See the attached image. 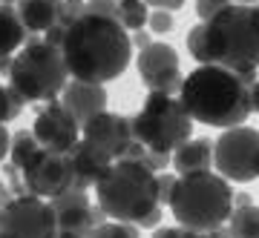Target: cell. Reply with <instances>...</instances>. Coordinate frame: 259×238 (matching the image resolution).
I'll return each instance as SVG.
<instances>
[{
    "instance_id": "f546056e",
    "label": "cell",
    "mask_w": 259,
    "mask_h": 238,
    "mask_svg": "<svg viewBox=\"0 0 259 238\" xmlns=\"http://www.w3.org/2000/svg\"><path fill=\"white\" fill-rule=\"evenodd\" d=\"M161 218H164V210H161V204H158L156 210H150L147 215L139 221V227H141V229H156L158 224H161Z\"/></svg>"
},
{
    "instance_id": "d6986e66",
    "label": "cell",
    "mask_w": 259,
    "mask_h": 238,
    "mask_svg": "<svg viewBox=\"0 0 259 238\" xmlns=\"http://www.w3.org/2000/svg\"><path fill=\"white\" fill-rule=\"evenodd\" d=\"M72 164H75V175H78V187H81V190H90V187H95L98 178L107 172L110 161H104L101 155H95L93 149L81 141V144L72 149Z\"/></svg>"
},
{
    "instance_id": "cb8c5ba5",
    "label": "cell",
    "mask_w": 259,
    "mask_h": 238,
    "mask_svg": "<svg viewBox=\"0 0 259 238\" xmlns=\"http://www.w3.org/2000/svg\"><path fill=\"white\" fill-rule=\"evenodd\" d=\"M187 52L193 55V61L207 64V37H204V20L199 26H193L187 32Z\"/></svg>"
},
{
    "instance_id": "4316f807",
    "label": "cell",
    "mask_w": 259,
    "mask_h": 238,
    "mask_svg": "<svg viewBox=\"0 0 259 238\" xmlns=\"http://www.w3.org/2000/svg\"><path fill=\"white\" fill-rule=\"evenodd\" d=\"M233 0H196V15H199V20H207L213 18V15H219V12L225 9V6H231Z\"/></svg>"
},
{
    "instance_id": "8d00e7d4",
    "label": "cell",
    "mask_w": 259,
    "mask_h": 238,
    "mask_svg": "<svg viewBox=\"0 0 259 238\" xmlns=\"http://www.w3.org/2000/svg\"><path fill=\"white\" fill-rule=\"evenodd\" d=\"M0 3H18V0H0Z\"/></svg>"
},
{
    "instance_id": "44dd1931",
    "label": "cell",
    "mask_w": 259,
    "mask_h": 238,
    "mask_svg": "<svg viewBox=\"0 0 259 238\" xmlns=\"http://www.w3.org/2000/svg\"><path fill=\"white\" fill-rule=\"evenodd\" d=\"M40 152V141L35 138L32 129H20L12 135V149H9V161L15 169H23V166L32 161V158Z\"/></svg>"
},
{
    "instance_id": "1f68e13d",
    "label": "cell",
    "mask_w": 259,
    "mask_h": 238,
    "mask_svg": "<svg viewBox=\"0 0 259 238\" xmlns=\"http://www.w3.org/2000/svg\"><path fill=\"white\" fill-rule=\"evenodd\" d=\"M147 6L153 9H167V12H179L185 6V0H147Z\"/></svg>"
},
{
    "instance_id": "ffe728a7",
    "label": "cell",
    "mask_w": 259,
    "mask_h": 238,
    "mask_svg": "<svg viewBox=\"0 0 259 238\" xmlns=\"http://www.w3.org/2000/svg\"><path fill=\"white\" fill-rule=\"evenodd\" d=\"M228 232L236 238H259V204H242L233 207Z\"/></svg>"
},
{
    "instance_id": "f1b7e54d",
    "label": "cell",
    "mask_w": 259,
    "mask_h": 238,
    "mask_svg": "<svg viewBox=\"0 0 259 238\" xmlns=\"http://www.w3.org/2000/svg\"><path fill=\"white\" fill-rule=\"evenodd\" d=\"M176 181H179V175L158 172V201H161V207L170 204V195H173V190H176Z\"/></svg>"
},
{
    "instance_id": "52a82bcc",
    "label": "cell",
    "mask_w": 259,
    "mask_h": 238,
    "mask_svg": "<svg viewBox=\"0 0 259 238\" xmlns=\"http://www.w3.org/2000/svg\"><path fill=\"white\" fill-rule=\"evenodd\" d=\"M193 115L187 112L179 95L150 92L139 115L133 118V132L147 149L173 152L187 138H193Z\"/></svg>"
},
{
    "instance_id": "e0dca14e",
    "label": "cell",
    "mask_w": 259,
    "mask_h": 238,
    "mask_svg": "<svg viewBox=\"0 0 259 238\" xmlns=\"http://www.w3.org/2000/svg\"><path fill=\"white\" fill-rule=\"evenodd\" d=\"M173 169L179 175L213 169V141H207V138H187L182 147L173 149Z\"/></svg>"
},
{
    "instance_id": "7402d4cb",
    "label": "cell",
    "mask_w": 259,
    "mask_h": 238,
    "mask_svg": "<svg viewBox=\"0 0 259 238\" xmlns=\"http://www.w3.org/2000/svg\"><path fill=\"white\" fill-rule=\"evenodd\" d=\"M118 20L124 23L127 32H139L147 26L150 6L147 0H118Z\"/></svg>"
},
{
    "instance_id": "277c9868",
    "label": "cell",
    "mask_w": 259,
    "mask_h": 238,
    "mask_svg": "<svg viewBox=\"0 0 259 238\" xmlns=\"http://www.w3.org/2000/svg\"><path fill=\"white\" fill-rule=\"evenodd\" d=\"M95 204L107 218L139 224L158 204V172L139 158H118L95 184Z\"/></svg>"
},
{
    "instance_id": "603a6c76",
    "label": "cell",
    "mask_w": 259,
    "mask_h": 238,
    "mask_svg": "<svg viewBox=\"0 0 259 238\" xmlns=\"http://www.w3.org/2000/svg\"><path fill=\"white\" fill-rule=\"evenodd\" d=\"M26 98L20 95L18 89H12V86H3L0 83V124H9V121H15L23 112V106H26Z\"/></svg>"
},
{
    "instance_id": "4fadbf2b",
    "label": "cell",
    "mask_w": 259,
    "mask_h": 238,
    "mask_svg": "<svg viewBox=\"0 0 259 238\" xmlns=\"http://www.w3.org/2000/svg\"><path fill=\"white\" fill-rule=\"evenodd\" d=\"M52 207H55L58 215V235H93V229L107 221V212L93 201H90V193L81 190V187H72L66 193L55 195L52 198Z\"/></svg>"
},
{
    "instance_id": "9a60e30c",
    "label": "cell",
    "mask_w": 259,
    "mask_h": 238,
    "mask_svg": "<svg viewBox=\"0 0 259 238\" xmlns=\"http://www.w3.org/2000/svg\"><path fill=\"white\" fill-rule=\"evenodd\" d=\"M58 101L64 103L66 109L78 118V124L83 127L90 118H95L98 112L107 109V89H104V83L72 78V81H66V86H64Z\"/></svg>"
},
{
    "instance_id": "3957f363",
    "label": "cell",
    "mask_w": 259,
    "mask_h": 238,
    "mask_svg": "<svg viewBox=\"0 0 259 238\" xmlns=\"http://www.w3.org/2000/svg\"><path fill=\"white\" fill-rule=\"evenodd\" d=\"M167 210L176 218V224L193 229V235L216 232L231 221L233 212L231 181L222 172H213V169L179 175Z\"/></svg>"
},
{
    "instance_id": "83f0119b",
    "label": "cell",
    "mask_w": 259,
    "mask_h": 238,
    "mask_svg": "<svg viewBox=\"0 0 259 238\" xmlns=\"http://www.w3.org/2000/svg\"><path fill=\"white\" fill-rule=\"evenodd\" d=\"M83 12H93V15H107V18L118 20V0H87Z\"/></svg>"
},
{
    "instance_id": "836d02e7",
    "label": "cell",
    "mask_w": 259,
    "mask_h": 238,
    "mask_svg": "<svg viewBox=\"0 0 259 238\" xmlns=\"http://www.w3.org/2000/svg\"><path fill=\"white\" fill-rule=\"evenodd\" d=\"M250 109L259 112V81L250 86Z\"/></svg>"
},
{
    "instance_id": "e575fe53",
    "label": "cell",
    "mask_w": 259,
    "mask_h": 238,
    "mask_svg": "<svg viewBox=\"0 0 259 238\" xmlns=\"http://www.w3.org/2000/svg\"><path fill=\"white\" fill-rule=\"evenodd\" d=\"M0 235H3V207H0Z\"/></svg>"
},
{
    "instance_id": "5bb4252c",
    "label": "cell",
    "mask_w": 259,
    "mask_h": 238,
    "mask_svg": "<svg viewBox=\"0 0 259 238\" xmlns=\"http://www.w3.org/2000/svg\"><path fill=\"white\" fill-rule=\"evenodd\" d=\"M32 132L40 147L55 152H72L81 144V124L61 101H49L44 109H37Z\"/></svg>"
},
{
    "instance_id": "7a4b0ae2",
    "label": "cell",
    "mask_w": 259,
    "mask_h": 238,
    "mask_svg": "<svg viewBox=\"0 0 259 238\" xmlns=\"http://www.w3.org/2000/svg\"><path fill=\"white\" fill-rule=\"evenodd\" d=\"M256 83V69L236 72L222 64H199L182 81L179 98L196 124L231 129L248 121L250 86Z\"/></svg>"
},
{
    "instance_id": "ac0fdd59",
    "label": "cell",
    "mask_w": 259,
    "mask_h": 238,
    "mask_svg": "<svg viewBox=\"0 0 259 238\" xmlns=\"http://www.w3.org/2000/svg\"><path fill=\"white\" fill-rule=\"evenodd\" d=\"M29 40V29L20 20L15 3H0V57H12Z\"/></svg>"
},
{
    "instance_id": "2e32d148",
    "label": "cell",
    "mask_w": 259,
    "mask_h": 238,
    "mask_svg": "<svg viewBox=\"0 0 259 238\" xmlns=\"http://www.w3.org/2000/svg\"><path fill=\"white\" fill-rule=\"evenodd\" d=\"M20 20L26 23L29 35H47L64 20H72L66 12V0H18L15 3Z\"/></svg>"
},
{
    "instance_id": "d6a6232c",
    "label": "cell",
    "mask_w": 259,
    "mask_h": 238,
    "mask_svg": "<svg viewBox=\"0 0 259 238\" xmlns=\"http://www.w3.org/2000/svg\"><path fill=\"white\" fill-rule=\"evenodd\" d=\"M150 43H153V40H150L147 32H141V29L133 32V49H144V46H150Z\"/></svg>"
},
{
    "instance_id": "8992f818",
    "label": "cell",
    "mask_w": 259,
    "mask_h": 238,
    "mask_svg": "<svg viewBox=\"0 0 259 238\" xmlns=\"http://www.w3.org/2000/svg\"><path fill=\"white\" fill-rule=\"evenodd\" d=\"M69 81L64 52L47 37H29L12 57L9 86L18 89L29 103L58 101Z\"/></svg>"
},
{
    "instance_id": "d4e9b609",
    "label": "cell",
    "mask_w": 259,
    "mask_h": 238,
    "mask_svg": "<svg viewBox=\"0 0 259 238\" xmlns=\"http://www.w3.org/2000/svg\"><path fill=\"white\" fill-rule=\"evenodd\" d=\"M147 26H150V32H156V35H167V32L173 29V12H167V9H153V12H150Z\"/></svg>"
},
{
    "instance_id": "8fae6325",
    "label": "cell",
    "mask_w": 259,
    "mask_h": 238,
    "mask_svg": "<svg viewBox=\"0 0 259 238\" xmlns=\"http://www.w3.org/2000/svg\"><path fill=\"white\" fill-rule=\"evenodd\" d=\"M81 141L93 149L95 155H101L104 161L112 164V161H118V158L127 155L130 144L136 141L133 118L104 109L81 127Z\"/></svg>"
},
{
    "instance_id": "6da1fadb",
    "label": "cell",
    "mask_w": 259,
    "mask_h": 238,
    "mask_svg": "<svg viewBox=\"0 0 259 238\" xmlns=\"http://www.w3.org/2000/svg\"><path fill=\"white\" fill-rule=\"evenodd\" d=\"M61 52H64L69 78L110 83L127 72L133 61V37L121 20L81 12L66 23Z\"/></svg>"
},
{
    "instance_id": "ba28073f",
    "label": "cell",
    "mask_w": 259,
    "mask_h": 238,
    "mask_svg": "<svg viewBox=\"0 0 259 238\" xmlns=\"http://www.w3.org/2000/svg\"><path fill=\"white\" fill-rule=\"evenodd\" d=\"M213 169L233 184L259 181V129L231 127L213 141Z\"/></svg>"
},
{
    "instance_id": "9c48e42d",
    "label": "cell",
    "mask_w": 259,
    "mask_h": 238,
    "mask_svg": "<svg viewBox=\"0 0 259 238\" xmlns=\"http://www.w3.org/2000/svg\"><path fill=\"white\" fill-rule=\"evenodd\" d=\"M3 235L15 238H55L58 215L49 198L35 193L18 195L3 204Z\"/></svg>"
},
{
    "instance_id": "7c38bea8",
    "label": "cell",
    "mask_w": 259,
    "mask_h": 238,
    "mask_svg": "<svg viewBox=\"0 0 259 238\" xmlns=\"http://www.w3.org/2000/svg\"><path fill=\"white\" fill-rule=\"evenodd\" d=\"M136 66H139L141 83H144L150 92H170V95H179L185 78H182V64H179L176 49L170 43L153 40L150 46L139 49Z\"/></svg>"
},
{
    "instance_id": "30bf717a",
    "label": "cell",
    "mask_w": 259,
    "mask_h": 238,
    "mask_svg": "<svg viewBox=\"0 0 259 238\" xmlns=\"http://www.w3.org/2000/svg\"><path fill=\"white\" fill-rule=\"evenodd\" d=\"M20 175H23L26 193H35V195H40V198H49V201H52L55 195L78 187L72 152H55V149L40 147V152L20 169Z\"/></svg>"
},
{
    "instance_id": "5b68a950",
    "label": "cell",
    "mask_w": 259,
    "mask_h": 238,
    "mask_svg": "<svg viewBox=\"0 0 259 238\" xmlns=\"http://www.w3.org/2000/svg\"><path fill=\"white\" fill-rule=\"evenodd\" d=\"M207 64L259 69V3H231L204 23Z\"/></svg>"
},
{
    "instance_id": "d590c367",
    "label": "cell",
    "mask_w": 259,
    "mask_h": 238,
    "mask_svg": "<svg viewBox=\"0 0 259 238\" xmlns=\"http://www.w3.org/2000/svg\"><path fill=\"white\" fill-rule=\"evenodd\" d=\"M233 3H259V0H233Z\"/></svg>"
},
{
    "instance_id": "4dcf8cb0",
    "label": "cell",
    "mask_w": 259,
    "mask_h": 238,
    "mask_svg": "<svg viewBox=\"0 0 259 238\" xmlns=\"http://www.w3.org/2000/svg\"><path fill=\"white\" fill-rule=\"evenodd\" d=\"M9 149H12V132L6 129V124H0V164L9 158Z\"/></svg>"
},
{
    "instance_id": "484cf974",
    "label": "cell",
    "mask_w": 259,
    "mask_h": 238,
    "mask_svg": "<svg viewBox=\"0 0 259 238\" xmlns=\"http://www.w3.org/2000/svg\"><path fill=\"white\" fill-rule=\"evenodd\" d=\"M141 161H144V164H147L153 172H164L167 166H173V152H158V149H147Z\"/></svg>"
},
{
    "instance_id": "74e56055",
    "label": "cell",
    "mask_w": 259,
    "mask_h": 238,
    "mask_svg": "<svg viewBox=\"0 0 259 238\" xmlns=\"http://www.w3.org/2000/svg\"><path fill=\"white\" fill-rule=\"evenodd\" d=\"M69 3H87V0H69Z\"/></svg>"
}]
</instances>
